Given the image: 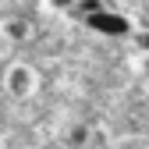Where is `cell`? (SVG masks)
I'll return each mask as SVG.
<instances>
[{"instance_id":"cell-1","label":"cell","mask_w":149,"mask_h":149,"mask_svg":"<svg viewBox=\"0 0 149 149\" xmlns=\"http://www.w3.org/2000/svg\"><path fill=\"white\" fill-rule=\"evenodd\" d=\"M36 89H39V71H36L29 61L7 64V71H4V92L11 100H29Z\"/></svg>"},{"instance_id":"cell-2","label":"cell","mask_w":149,"mask_h":149,"mask_svg":"<svg viewBox=\"0 0 149 149\" xmlns=\"http://www.w3.org/2000/svg\"><path fill=\"white\" fill-rule=\"evenodd\" d=\"M82 22H85L92 32H100V36H110V39H124V36H132V22H128L124 14L110 11V7H100L96 14H85Z\"/></svg>"},{"instance_id":"cell-3","label":"cell","mask_w":149,"mask_h":149,"mask_svg":"<svg viewBox=\"0 0 149 149\" xmlns=\"http://www.w3.org/2000/svg\"><path fill=\"white\" fill-rule=\"evenodd\" d=\"M0 36H4L7 43H25L29 36H32V25L25 22V18H18V14L0 18Z\"/></svg>"},{"instance_id":"cell-4","label":"cell","mask_w":149,"mask_h":149,"mask_svg":"<svg viewBox=\"0 0 149 149\" xmlns=\"http://www.w3.org/2000/svg\"><path fill=\"white\" fill-rule=\"evenodd\" d=\"M100 7H107L103 0H78V4L71 7V14H74V18H85V14H96Z\"/></svg>"},{"instance_id":"cell-5","label":"cell","mask_w":149,"mask_h":149,"mask_svg":"<svg viewBox=\"0 0 149 149\" xmlns=\"http://www.w3.org/2000/svg\"><path fill=\"white\" fill-rule=\"evenodd\" d=\"M43 4H46L50 11H57V14H71V7L78 4V0H43Z\"/></svg>"},{"instance_id":"cell-6","label":"cell","mask_w":149,"mask_h":149,"mask_svg":"<svg viewBox=\"0 0 149 149\" xmlns=\"http://www.w3.org/2000/svg\"><path fill=\"white\" fill-rule=\"evenodd\" d=\"M85 139H89V128H82V124H78V128L71 132V142H74V146H82Z\"/></svg>"},{"instance_id":"cell-7","label":"cell","mask_w":149,"mask_h":149,"mask_svg":"<svg viewBox=\"0 0 149 149\" xmlns=\"http://www.w3.org/2000/svg\"><path fill=\"white\" fill-rule=\"evenodd\" d=\"M139 46L149 53V29H146V32H139Z\"/></svg>"},{"instance_id":"cell-8","label":"cell","mask_w":149,"mask_h":149,"mask_svg":"<svg viewBox=\"0 0 149 149\" xmlns=\"http://www.w3.org/2000/svg\"><path fill=\"white\" fill-rule=\"evenodd\" d=\"M0 149H4V139H0Z\"/></svg>"},{"instance_id":"cell-9","label":"cell","mask_w":149,"mask_h":149,"mask_svg":"<svg viewBox=\"0 0 149 149\" xmlns=\"http://www.w3.org/2000/svg\"><path fill=\"white\" fill-rule=\"evenodd\" d=\"M0 4H4V0H0Z\"/></svg>"}]
</instances>
